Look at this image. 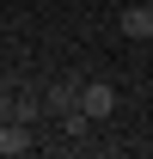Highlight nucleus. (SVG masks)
Listing matches in <instances>:
<instances>
[{"label":"nucleus","mask_w":153,"mask_h":159,"mask_svg":"<svg viewBox=\"0 0 153 159\" xmlns=\"http://www.w3.org/2000/svg\"><path fill=\"white\" fill-rule=\"evenodd\" d=\"M80 86H86V80H55V86H49V98H43V116H67V110H80Z\"/></svg>","instance_id":"f257e3e1"},{"label":"nucleus","mask_w":153,"mask_h":159,"mask_svg":"<svg viewBox=\"0 0 153 159\" xmlns=\"http://www.w3.org/2000/svg\"><path fill=\"white\" fill-rule=\"evenodd\" d=\"M80 104H86V116H92V122H104V116L116 110V92L104 86V80H86V86H80Z\"/></svg>","instance_id":"f03ea898"},{"label":"nucleus","mask_w":153,"mask_h":159,"mask_svg":"<svg viewBox=\"0 0 153 159\" xmlns=\"http://www.w3.org/2000/svg\"><path fill=\"white\" fill-rule=\"evenodd\" d=\"M116 25H123V37H147L153 43V6H147V0H141V6H123Z\"/></svg>","instance_id":"20e7f679"},{"label":"nucleus","mask_w":153,"mask_h":159,"mask_svg":"<svg viewBox=\"0 0 153 159\" xmlns=\"http://www.w3.org/2000/svg\"><path fill=\"white\" fill-rule=\"evenodd\" d=\"M37 147L31 141V122H0V159H25Z\"/></svg>","instance_id":"7ed1b4c3"},{"label":"nucleus","mask_w":153,"mask_h":159,"mask_svg":"<svg viewBox=\"0 0 153 159\" xmlns=\"http://www.w3.org/2000/svg\"><path fill=\"white\" fill-rule=\"evenodd\" d=\"M147 6H153V0H147Z\"/></svg>","instance_id":"39448f33"}]
</instances>
